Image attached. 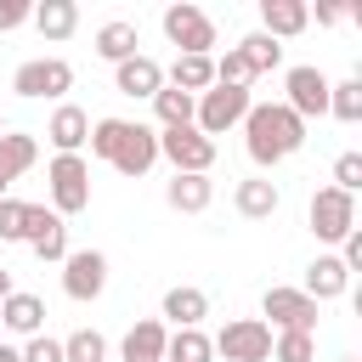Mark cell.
<instances>
[{
  "label": "cell",
  "mask_w": 362,
  "mask_h": 362,
  "mask_svg": "<svg viewBox=\"0 0 362 362\" xmlns=\"http://www.w3.org/2000/svg\"><path fill=\"white\" fill-rule=\"evenodd\" d=\"M243 147H249V158L260 164V170H272V164H283V158H294L300 147H305V119H294L283 102H249V113H243Z\"/></svg>",
  "instance_id": "6da1fadb"
},
{
  "label": "cell",
  "mask_w": 362,
  "mask_h": 362,
  "mask_svg": "<svg viewBox=\"0 0 362 362\" xmlns=\"http://www.w3.org/2000/svg\"><path fill=\"white\" fill-rule=\"evenodd\" d=\"M45 181H51V215H79V209H90V164H85L79 153H57L51 170H45Z\"/></svg>",
  "instance_id": "7a4b0ae2"
},
{
  "label": "cell",
  "mask_w": 362,
  "mask_h": 362,
  "mask_svg": "<svg viewBox=\"0 0 362 362\" xmlns=\"http://www.w3.org/2000/svg\"><path fill=\"white\" fill-rule=\"evenodd\" d=\"M243 113H249V90H238V85H209L204 96H198V107H192V130L198 136H226L232 124H243Z\"/></svg>",
  "instance_id": "3957f363"
},
{
  "label": "cell",
  "mask_w": 362,
  "mask_h": 362,
  "mask_svg": "<svg viewBox=\"0 0 362 362\" xmlns=\"http://www.w3.org/2000/svg\"><path fill=\"white\" fill-rule=\"evenodd\" d=\"M260 322L266 328H277V334H317V300L311 294H300V288H266L260 294Z\"/></svg>",
  "instance_id": "277c9868"
},
{
  "label": "cell",
  "mask_w": 362,
  "mask_h": 362,
  "mask_svg": "<svg viewBox=\"0 0 362 362\" xmlns=\"http://www.w3.org/2000/svg\"><path fill=\"white\" fill-rule=\"evenodd\" d=\"M11 90H17L23 102H57V96L74 90V68H68L62 57H34V62H23V68L11 74Z\"/></svg>",
  "instance_id": "5b68a950"
},
{
  "label": "cell",
  "mask_w": 362,
  "mask_h": 362,
  "mask_svg": "<svg viewBox=\"0 0 362 362\" xmlns=\"http://www.w3.org/2000/svg\"><path fill=\"white\" fill-rule=\"evenodd\" d=\"M305 221H311V238L317 243H339L356 226V198L339 192V187H317L311 204H305Z\"/></svg>",
  "instance_id": "8992f818"
},
{
  "label": "cell",
  "mask_w": 362,
  "mask_h": 362,
  "mask_svg": "<svg viewBox=\"0 0 362 362\" xmlns=\"http://www.w3.org/2000/svg\"><path fill=\"white\" fill-rule=\"evenodd\" d=\"M209 345H215V356H226V362H272V328H266L260 317H232Z\"/></svg>",
  "instance_id": "52a82bcc"
},
{
  "label": "cell",
  "mask_w": 362,
  "mask_h": 362,
  "mask_svg": "<svg viewBox=\"0 0 362 362\" xmlns=\"http://www.w3.org/2000/svg\"><path fill=\"white\" fill-rule=\"evenodd\" d=\"M164 40L181 45V57H209L215 51V23L198 6L175 0V6H164Z\"/></svg>",
  "instance_id": "ba28073f"
},
{
  "label": "cell",
  "mask_w": 362,
  "mask_h": 362,
  "mask_svg": "<svg viewBox=\"0 0 362 362\" xmlns=\"http://www.w3.org/2000/svg\"><path fill=\"white\" fill-rule=\"evenodd\" d=\"M158 158H170L175 175H209V164H215V141L198 136L192 124H187V130H158Z\"/></svg>",
  "instance_id": "9c48e42d"
},
{
  "label": "cell",
  "mask_w": 362,
  "mask_h": 362,
  "mask_svg": "<svg viewBox=\"0 0 362 362\" xmlns=\"http://www.w3.org/2000/svg\"><path fill=\"white\" fill-rule=\"evenodd\" d=\"M328 85H334V79H328L322 68L300 62V68H288V79H283V90H288L283 107H288L294 119H322V113H328Z\"/></svg>",
  "instance_id": "30bf717a"
},
{
  "label": "cell",
  "mask_w": 362,
  "mask_h": 362,
  "mask_svg": "<svg viewBox=\"0 0 362 362\" xmlns=\"http://www.w3.org/2000/svg\"><path fill=\"white\" fill-rule=\"evenodd\" d=\"M102 288H107V255H102V249H74V255L62 260V294L85 305V300H96Z\"/></svg>",
  "instance_id": "8fae6325"
},
{
  "label": "cell",
  "mask_w": 362,
  "mask_h": 362,
  "mask_svg": "<svg viewBox=\"0 0 362 362\" xmlns=\"http://www.w3.org/2000/svg\"><path fill=\"white\" fill-rule=\"evenodd\" d=\"M113 90H119V96H136V102H141V96L153 102V96L164 90V68L136 51V57H124V62L113 68Z\"/></svg>",
  "instance_id": "7c38bea8"
},
{
  "label": "cell",
  "mask_w": 362,
  "mask_h": 362,
  "mask_svg": "<svg viewBox=\"0 0 362 362\" xmlns=\"http://www.w3.org/2000/svg\"><path fill=\"white\" fill-rule=\"evenodd\" d=\"M153 164H158V130L130 124L124 141H119V153H113V170H119V175H147Z\"/></svg>",
  "instance_id": "4fadbf2b"
},
{
  "label": "cell",
  "mask_w": 362,
  "mask_h": 362,
  "mask_svg": "<svg viewBox=\"0 0 362 362\" xmlns=\"http://www.w3.org/2000/svg\"><path fill=\"white\" fill-rule=\"evenodd\" d=\"M305 23H311L305 0H260V34H272L277 45L294 40V34H305Z\"/></svg>",
  "instance_id": "5bb4252c"
},
{
  "label": "cell",
  "mask_w": 362,
  "mask_h": 362,
  "mask_svg": "<svg viewBox=\"0 0 362 362\" xmlns=\"http://www.w3.org/2000/svg\"><path fill=\"white\" fill-rule=\"evenodd\" d=\"M277 204H283V192H277V181H266V175H249V181L232 187V209H238L243 221H272Z\"/></svg>",
  "instance_id": "9a60e30c"
},
{
  "label": "cell",
  "mask_w": 362,
  "mask_h": 362,
  "mask_svg": "<svg viewBox=\"0 0 362 362\" xmlns=\"http://www.w3.org/2000/svg\"><path fill=\"white\" fill-rule=\"evenodd\" d=\"M85 136H90V113L74 107V102H62V107L51 113V124H45V141H51L57 153H79Z\"/></svg>",
  "instance_id": "2e32d148"
},
{
  "label": "cell",
  "mask_w": 362,
  "mask_h": 362,
  "mask_svg": "<svg viewBox=\"0 0 362 362\" xmlns=\"http://www.w3.org/2000/svg\"><path fill=\"white\" fill-rule=\"evenodd\" d=\"M345 288H351V272L339 266V255H317V260L305 266V288H300V294H311L317 305H322V300H339Z\"/></svg>",
  "instance_id": "e0dca14e"
},
{
  "label": "cell",
  "mask_w": 362,
  "mask_h": 362,
  "mask_svg": "<svg viewBox=\"0 0 362 362\" xmlns=\"http://www.w3.org/2000/svg\"><path fill=\"white\" fill-rule=\"evenodd\" d=\"M0 328L28 334V339H34V334H45V300H40V294H23V288H17V294H6V300H0Z\"/></svg>",
  "instance_id": "ac0fdd59"
},
{
  "label": "cell",
  "mask_w": 362,
  "mask_h": 362,
  "mask_svg": "<svg viewBox=\"0 0 362 362\" xmlns=\"http://www.w3.org/2000/svg\"><path fill=\"white\" fill-rule=\"evenodd\" d=\"M164 339H170V328H164L158 317H141V322L119 339V356H124V362H164Z\"/></svg>",
  "instance_id": "d6986e66"
},
{
  "label": "cell",
  "mask_w": 362,
  "mask_h": 362,
  "mask_svg": "<svg viewBox=\"0 0 362 362\" xmlns=\"http://www.w3.org/2000/svg\"><path fill=\"white\" fill-rule=\"evenodd\" d=\"M34 158H40V141H34L28 130H6V136H0V198H6V187H11L23 170H34Z\"/></svg>",
  "instance_id": "ffe728a7"
},
{
  "label": "cell",
  "mask_w": 362,
  "mask_h": 362,
  "mask_svg": "<svg viewBox=\"0 0 362 362\" xmlns=\"http://www.w3.org/2000/svg\"><path fill=\"white\" fill-rule=\"evenodd\" d=\"M164 204L181 209V215H204V209L215 204V181H209V175H170Z\"/></svg>",
  "instance_id": "44dd1931"
},
{
  "label": "cell",
  "mask_w": 362,
  "mask_h": 362,
  "mask_svg": "<svg viewBox=\"0 0 362 362\" xmlns=\"http://www.w3.org/2000/svg\"><path fill=\"white\" fill-rule=\"evenodd\" d=\"M164 317H170L175 328H198V322L209 317V294L192 288V283H175V288L164 294Z\"/></svg>",
  "instance_id": "7402d4cb"
},
{
  "label": "cell",
  "mask_w": 362,
  "mask_h": 362,
  "mask_svg": "<svg viewBox=\"0 0 362 362\" xmlns=\"http://www.w3.org/2000/svg\"><path fill=\"white\" fill-rule=\"evenodd\" d=\"M136 45H141V34H136V23H124V17H113V23H102L96 28V57L102 62H124V57H136Z\"/></svg>",
  "instance_id": "603a6c76"
},
{
  "label": "cell",
  "mask_w": 362,
  "mask_h": 362,
  "mask_svg": "<svg viewBox=\"0 0 362 362\" xmlns=\"http://www.w3.org/2000/svg\"><path fill=\"white\" fill-rule=\"evenodd\" d=\"M28 23H34L45 40H68V34L79 28V6H74V0H40Z\"/></svg>",
  "instance_id": "cb8c5ba5"
},
{
  "label": "cell",
  "mask_w": 362,
  "mask_h": 362,
  "mask_svg": "<svg viewBox=\"0 0 362 362\" xmlns=\"http://www.w3.org/2000/svg\"><path fill=\"white\" fill-rule=\"evenodd\" d=\"M164 362H215V345L204 328H170L164 339Z\"/></svg>",
  "instance_id": "d4e9b609"
},
{
  "label": "cell",
  "mask_w": 362,
  "mask_h": 362,
  "mask_svg": "<svg viewBox=\"0 0 362 362\" xmlns=\"http://www.w3.org/2000/svg\"><path fill=\"white\" fill-rule=\"evenodd\" d=\"M170 85H175V90H187V96H204V90L215 85V57H175Z\"/></svg>",
  "instance_id": "484cf974"
},
{
  "label": "cell",
  "mask_w": 362,
  "mask_h": 362,
  "mask_svg": "<svg viewBox=\"0 0 362 362\" xmlns=\"http://www.w3.org/2000/svg\"><path fill=\"white\" fill-rule=\"evenodd\" d=\"M192 107H198V96H187V90H175V85H164V90L153 96V113H158L164 130H187V124H192Z\"/></svg>",
  "instance_id": "4316f807"
},
{
  "label": "cell",
  "mask_w": 362,
  "mask_h": 362,
  "mask_svg": "<svg viewBox=\"0 0 362 362\" xmlns=\"http://www.w3.org/2000/svg\"><path fill=\"white\" fill-rule=\"evenodd\" d=\"M238 51H243V62L255 68V79H260V74H272V68L283 62V45H277L272 34H260V28H255V34H243V40H238Z\"/></svg>",
  "instance_id": "83f0119b"
},
{
  "label": "cell",
  "mask_w": 362,
  "mask_h": 362,
  "mask_svg": "<svg viewBox=\"0 0 362 362\" xmlns=\"http://www.w3.org/2000/svg\"><path fill=\"white\" fill-rule=\"evenodd\" d=\"M328 113H334L339 124H356V119H362V79H339V85H328Z\"/></svg>",
  "instance_id": "f1b7e54d"
},
{
  "label": "cell",
  "mask_w": 362,
  "mask_h": 362,
  "mask_svg": "<svg viewBox=\"0 0 362 362\" xmlns=\"http://www.w3.org/2000/svg\"><path fill=\"white\" fill-rule=\"evenodd\" d=\"M62 362H107V339L96 328H74L62 339Z\"/></svg>",
  "instance_id": "f546056e"
},
{
  "label": "cell",
  "mask_w": 362,
  "mask_h": 362,
  "mask_svg": "<svg viewBox=\"0 0 362 362\" xmlns=\"http://www.w3.org/2000/svg\"><path fill=\"white\" fill-rule=\"evenodd\" d=\"M215 85H238V90H249V85H255V68L243 62V51H238V45H226V51L215 57Z\"/></svg>",
  "instance_id": "4dcf8cb0"
},
{
  "label": "cell",
  "mask_w": 362,
  "mask_h": 362,
  "mask_svg": "<svg viewBox=\"0 0 362 362\" xmlns=\"http://www.w3.org/2000/svg\"><path fill=\"white\" fill-rule=\"evenodd\" d=\"M124 130H130V119H96L85 141H90V153H96V158H107V164H113V153H119Z\"/></svg>",
  "instance_id": "1f68e13d"
},
{
  "label": "cell",
  "mask_w": 362,
  "mask_h": 362,
  "mask_svg": "<svg viewBox=\"0 0 362 362\" xmlns=\"http://www.w3.org/2000/svg\"><path fill=\"white\" fill-rule=\"evenodd\" d=\"M272 362H317V334H272Z\"/></svg>",
  "instance_id": "d6a6232c"
},
{
  "label": "cell",
  "mask_w": 362,
  "mask_h": 362,
  "mask_svg": "<svg viewBox=\"0 0 362 362\" xmlns=\"http://www.w3.org/2000/svg\"><path fill=\"white\" fill-rule=\"evenodd\" d=\"M28 249H34L40 260H68V226H62V215H57V221H51V226L28 243Z\"/></svg>",
  "instance_id": "836d02e7"
},
{
  "label": "cell",
  "mask_w": 362,
  "mask_h": 362,
  "mask_svg": "<svg viewBox=\"0 0 362 362\" xmlns=\"http://www.w3.org/2000/svg\"><path fill=\"white\" fill-rule=\"evenodd\" d=\"M328 187H339V192H351V198H356V192H362V153H339V158H334V181H328Z\"/></svg>",
  "instance_id": "e575fe53"
},
{
  "label": "cell",
  "mask_w": 362,
  "mask_h": 362,
  "mask_svg": "<svg viewBox=\"0 0 362 362\" xmlns=\"http://www.w3.org/2000/svg\"><path fill=\"white\" fill-rule=\"evenodd\" d=\"M23 215H28V204L0 198V243H23Z\"/></svg>",
  "instance_id": "d590c367"
},
{
  "label": "cell",
  "mask_w": 362,
  "mask_h": 362,
  "mask_svg": "<svg viewBox=\"0 0 362 362\" xmlns=\"http://www.w3.org/2000/svg\"><path fill=\"white\" fill-rule=\"evenodd\" d=\"M23 362H62V339H51V334H34L23 351H17Z\"/></svg>",
  "instance_id": "8d00e7d4"
},
{
  "label": "cell",
  "mask_w": 362,
  "mask_h": 362,
  "mask_svg": "<svg viewBox=\"0 0 362 362\" xmlns=\"http://www.w3.org/2000/svg\"><path fill=\"white\" fill-rule=\"evenodd\" d=\"M51 221H57V215H51L45 204H28V215H23V243H34V238H40Z\"/></svg>",
  "instance_id": "74e56055"
},
{
  "label": "cell",
  "mask_w": 362,
  "mask_h": 362,
  "mask_svg": "<svg viewBox=\"0 0 362 362\" xmlns=\"http://www.w3.org/2000/svg\"><path fill=\"white\" fill-rule=\"evenodd\" d=\"M28 17H34L28 0H0V34H6V28H23Z\"/></svg>",
  "instance_id": "f35d334b"
},
{
  "label": "cell",
  "mask_w": 362,
  "mask_h": 362,
  "mask_svg": "<svg viewBox=\"0 0 362 362\" xmlns=\"http://www.w3.org/2000/svg\"><path fill=\"white\" fill-rule=\"evenodd\" d=\"M317 23H322V28H334V23H345V6H317Z\"/></svg>",
  "instance_id": "ab89813d"
},
{
  "label": "cell",
  "mask_w": 362,
  "mask_h": 362,
  "mask_svg": "<svg viewBox=\"0 0 362 362\" xmlns=\"http://www.w3.org/2000/svg\"><path fill=\"white\" fill-rule=\"evenodd\" d=\"M6 294H17V283H11V266H0V300Z\"/></svg>",
  "instance_id": "60d3db41"
},
{
  "label": "cell",
  "mask_w": 362,
  "mask_h": 362,
  "mask_svg": "<svg viewBox=\"0 0 362 362\" xmlns=\"http://www.w3.org/2000/svg\"><path fill=\"white\" fill-rule=\"evenodd\" d=\"M0 362H23V356H17V345H0Z\"/></svg>",
  "instance_id": "b9f144b4"
},
{
  "label": "cell",
  "mask_w": 362,
  "mask_h": 362,
  "mask_svg": "<svg viewBox=\"0 0 362 362\" xmlns=\"http://www.w3.org/2000/svg\"><path fill=\"white\" fill-rule=\"evenodd\" d=\"M0 136H6V113H0Z\"/></svg>",
  "instance_id": "7bdbcfd3"
},
{
  "label": "cell",
  "mask_w": 362,
  "mask_h": 362,
  "mask_svg": "<svg viewBox=\"0 0 362 362\" xmlns=\"http://www.w3.org/2000/svg\"><path fill=\"white\" fill-rule=\"evenodd\" d=\"M339 362H356V356H339Z\"/></svg>",
  "instance_id": "ee69618b"
}]
</instances>
